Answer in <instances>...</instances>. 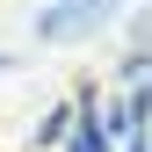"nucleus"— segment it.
Returning a JSON list of instances; mask_svg holds the SVG:
<instances>
[{"label": "nucleus", "instance_id": "1", "mask_svg": "<svg viewBox=\"0 0 152 152\" xmlns=\"http://www.w3.org/2000/svg\"><path fill=\"white\" fill-rule=\"evenodd\" d=\"M109 15H116V0H65V7H44V15H36V36H44V44H65V36L102 29Z\"/></svg>", "mask_w": 152, "mask_h": 152}, {"label": "nucleus", "instance_id": "2", "mask_svg": "<svg viewBox=\"0 0 152 152\" xmlns=\"http://www.w3.org/2000/svg\"><path fill=\"white\" fill-rule=\"evenodd\" d=\"M65 152H116L109 145V123H102V87H80L72 94V130H65Z\"/></svg>", "mask_w": 152, "mask_h": 152}, {"label": "nucleus", "instance_id": "3", "mask_svg": "<svg viewBox=\"0 0 152 152\" xmlns=\"http://www.w3.org/2000/svg\"><path fill=\"white\" fill-rule=\"evenodd\" d=\"M65 130H72V102H58V109H44V123L29 130V145H36V152H51V145H65Z\"/></svg>", "mask_w": 152, "mask_h": 152}, {"label": "nucleus", "instance_id": "4", "mask_svg": "<svg viewBox=\"0 0 152 152\" xmlns=\"http://www.w3.org/2000/svg\"><path fill=\"white\" fill-rule=\"evenodd\" d=\"M15 65H22V58H7V51H0V72H15Z\"/></svg>", "mask_w": 152, "mask_h": 152}]
</instances>
